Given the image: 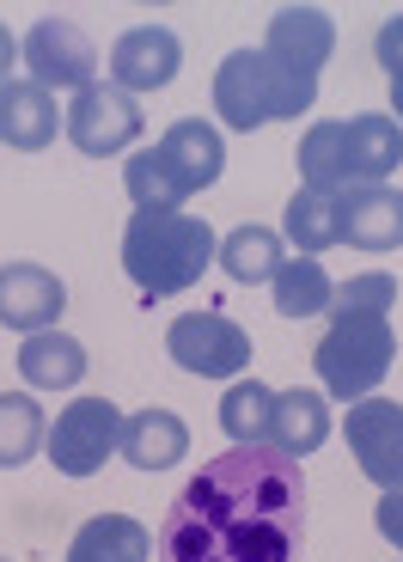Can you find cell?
Instances as JSON below:
<instances>
[{"label":"cell","mask_w":403,"mask_h":562,"mask_svg":"<svg viewBox=\"0 0 403 562\" xmlns=\"http://www.w3.org/2000/svg\"><path fill=\"white\" fill-rule=\"evenodd\" d=\"M116 440H123V409L111 397H74L49 428V464L61 477H92L116 452Z\"/></svg>","instance_id":"52a82bcc"},{"label":"cell","mask_w":403,"mask_h":562,"mask_svg":"<svg viewBox=\"0 0 403 562\" xmlns=\"http://www.w3.org/2000/svg\"><path fill=\"white\" fill-rule=\"evenodd\" d=\"M269 294H276L281 318H318V312H331L336 288H331V269H324L318 257H293V263L276 269Z\"/></svg>","instance_id":"7402d4cb"},{"label":"cell","mask_w":403,"mask_h":562,"mask_svg":"<svg viewBox=\"0 0 403 562\" xmlns=\"http://www.w3.org/2000/svg\"><path fill=\"white\" fill-rule=\"evenodd\" d=\"M13 56H19V43L7 37V25H0V86H7V74H13Z\"/></svg>","instance_id":"f1b7e54d"},{"label":"cell","mask_w":403,"mask_h":562,"mask_svg":"<svg viewBox=\"0 0 403 562\" xmlns=\"http://www.w3.org/2000/svg\"><path fill=\"white\" fill-rule=\"evenodd\" d=\"M348 452L379 490H403V404L385 397L348 404Z\"/></svg>","instance_id":"30bf717a"},{"label":"cell","mask_w":403,"mask_h":562,"mask_svg":"<svg viewBox=\"0 0 403 562\" xmlns=\"http://www.w3.org/2000/svg\"><path fill=\"white\" fill-rule=\"evenodd\" d=\"M147 557H154V532L128 514H92L68 544V562H147Z\"/></svg>","instance_id":"d6986e66"},{"label":"cell","mask_w":403,"mask_h":562,"mask_svg":"<svg viewBox=\"0 0 403 562\" xmlns=\"http://www.w3.org/2000/svg\"><path fill=\"white\" fill-rule=\"evenodd\" d=\"M306 471L276 447H233L171 495L154 532L159 562H300Z\"/></svg>","instance_id":"6da1fadb"},{"label":"cell","mask_w":403,"mask_h":562,"mask_svg":"<svg viewBox=\"0 0 403 562\" xmlns=\"http://www.w3.org/2000/svg\"><path fill=\"white\" fill-rule=\"evenodd\" d=\"M300 178L306 190H348V154H343V123H312L300 140Z\"/></svg>","instance_id":"484cf974"},{"label":"cell","mask_w":403,"mask_h":562,"mask_svg":"<svg viewBox=\"0 0 403 562\" xmlns=\"http://www.w3.org/2000/svg\"><path fill=\"white\" fill-rule=\"evenodd\" d=\"M116 452H123L135 471H166V464H183V452H190V428H183V416L147 404V409H135V416H123V440H116Z\"/></svg>","instance_id":"e0dca14e"},{"label":"cell","mask_w":403,"mask_h":562,"mask_svg":"<svg viewBox=\"0 0 403 562\" xmlns=\"http://www.w3.org/2000/svg\"><path fill=\"white\" fill-rule=\"evenodd\" d=\"M373 520H379V532H385L391 544H398V557H403V490H385V495H379Z\"/></svg>","instance_id":"83f0119b"},{"label":"cell","mask_w":403,"mask_h":562,"mask_svg":"<svg viewBox=\"0 0 403 562\" xmlns=\"http://www.w3.org/2000/svg\"><path fill=\"white\" fill-rule=\"evenodd\" d=\"M391 306H398V276H385V269L355 276L348 288H336L331 330H324L318 355H312V367H318V380L331 397L361 404V397L391 373V355H398Z\"/></svg>","instance_id":"7a4b0ae2"},{"label":"cell","mask_w":403,"mask_h":562,"mask_svg":"<svg viewBox=\"0 0 403 562\" xmlns=\"http://www.w3.org/2000/svg\"><path fill=\"white\" fill-rule=\"evenodd\" d=\"M373 49H379V68H385V74L403 68V13H391L385 25H379V43H373Z\"/></svg>","instance_id":"4316f807"},{"label":"cell","mask_w":403,"mask_h":562,"mask_svg":"<svg viewBox=\"0 0 403 562\" xmlns=\"http://www.w3.org/2000/svg\"><path fill=\"white\" fill-rule=\"evenodd\" d=\"M343 245H355V251H398L403 245V190H391V183L343 190Z\"/></svg>","instance_id":"5bb4252c"},{"label":"cell","mask_w":403,"mask_h":562,"mask_svg":"<svg viewBox=\"0 0 403 562\" xmlns=\"http://www.w3.org/2000/svg\"><path fill=\"white\" fill-rule=\"evenodd\" d=\"M166 355L195 380H233L250 367V337L226 312H183L166 330Z\"/></svg>","instance_id":"8992f818"},{"label":"cell","mask_w":403,"mask_h":562,"mask_svg":"<svg viewBox=\"0 0 403 562\" xmlns=\"http://www.w3.org/2000/svg\"><path fill=\"white\" fill-rule=\"evenodd\" d=\"M221 257L214 245V226L195 221V214H154L135 209V221L123 226V269L135 276V288L147 300L183 294L202 281V269Z\"/></svg>","instance_id":"277c9868"},{"label":"cell","mask_w":403,"mask_h":562,"mask_svg":"<svg viewBox=\"0 0 403 562\" xmlns=\"http://www.w3.org/2000/svg\"><path fill=\"white\" fill-rule=\"evenodd\" d=\"M56 128H61L56 99H49L31 74L0 86V140H7V147H19V154H43V147L56 140Z\"/></svg>","instance_id":"2e32d148"},{"label":"cell","mask_w":403,"mask_h":562,"mask_svg":"<svg viewBox=\"0 0 403 562\" xmlns=\"http://www.w3.org/2000/svg\"><path fill=\"white\" fill-rule=\"evenodd\" d=\"M19 373H25V385H37V392H68V385L86 380V349L68 330H37V337H25V349H19Z\"/></svg>","instance_id":"ffe728a7"},{"label":"cell","mask_w":403,"mask_h":562,"mask_svg":"<svg viewBox=\"0 0 403 562\" xmlns=\"http://www.w3.org/2000/svg\"><path fill=\"white\" fill-rule=\"evenodd\" d=\"M43 409L37 397L25 392H0V471H13V464H31V452L43 447Z\"/></svg>","instance_id":"d4e9b609"},{"label":"cell","mask_w":403,"mask_h":562,"mask_svg":"<svg viewBox=\"0 0 403 562\" xmlns=\"http://www.w3.org/2000/svg\"><path fill=\"white\" fill-rule=\"evenodd\" d=\"M385 80H391V104H398V116H403V68L385 74Z\"/></svg>","instance_id":"f546056e"},{"label":"cell","mask_w":403,"mask_h":562,"mask_svg":"<svg viewBox=\"0 0 403 562\" xmlns=\"http://www.w3.org/2000/svg\"><path fill=\"white\" fill-rule=\"evenodd\" d=\"M221 171H226L221 128L202 123V116H183V123H171L154 147H141V154L128 159L123 183H128V196H135V209L183 214V202H190L195 190H209Z\"/></svg>","instance_id":"3957f363"},{"label":"cell","mask_w":403,"mask_h":562,"mask_svg":"<svg viewBox=\"0 0 403 562\" xmlns=\"http://www.w3.org/2000/svg\"><path fill=\"white\" fill-rule=\"evenodd\" d=\"M183 68V43L171 25H135L123 31V37L111 43V86L116 92H159V86H171Z\"/></svg>","instance_id":"8fae6325"},{"label":"cell","mask_w":403,"mask_h":562,"mask_svg":"<svg viewBox=\"0 0 403 562\" xmlns=\"http://www.w3.org/2000/svg\"><path fill=\"white\" fill-rule=\"evenodd\" d=\"M25 68L43 92H86L98 74V49L68 13H43L25 37Z\"/></svg>","instance_id":"ba28073f"},{"label":"cell","mask_w":403,"mask_h":562,"mask_svg":"<svg viewBox=\"0 0 403 562\" xmlns=\"http://www.w3.org/2000/svg\"><path fill=\"white\" fill-rule=\"evenodd\" d=\"M61 128H68V140L80 147L86 159L123 154L128 140L141 135V104L128 99V92H116V86H98V80H92L86 92H74Z\"/></svg>","instance_id":"9c48e42d"},{"label":"cell","mask_w":403,"mask_h":562,"mask_svg":"<svg viewBox=\"0 0 403 562\" xmlns=\"http://www.w3.org/2000/svg\"><path fill=\"white\" fill-rule=\"evenodd\" d=\"M343 154H348V190L361 183H385L403 166V123L398 116L361 111L343 123Z\"/></svg>","instance_id":"9a60e30c"},{"label":"cell","mask_w":403,"mask_h":562,"mask_svg":"<svg viewBox=\"0 0 403 562\" xmlns=\"http://www.w3.org/2000/svg\"><path fill=\"white\" fill-rule=\"evenodd\" d=\"M281 263H288V257H281V233H269V226H238V233L221 239V269L238 281V288L276 281Z\"/></svg>","instance_id":"603a6c76"},{"label":"cell","mask_w":403,"mask_h":562,"mask_svg":"<svg viewBox=\"0 0 403 562\" xmlns=\"http://www.w3.org/2000/svg\"><path fill=\"white\" fill-rule=\"evenodd\" d=\"M288 239L300 245V257H318L331 245H343V196L336 190H306L300 183V196L288 202Z\"/></svg>","instance_id":"44dd1931"},{"label":"cell","mask_w":403,"mask_h":562,"mask_svg":"<svg viewBox=\"0 0 403 562\" xmlns=\"http://www.w3.org/2000/svg\"><path fill=\"white\" fill-rule=\"evenodd\" d=\"M0 562H7V557H0Z\"/></svg>","instance_id":"4dcf8cb0"},{"label":"cell","mask_w":403,"mask_h":562,"mask_svg":"<svg viewBox=\"0 0 403 562\" xmlns=\"http://www.w3.org/2000/svg\"><path fill=\"white\" fill-rule=\"evenodd\" d=\"M61 306H68V288L61 276H49L43 263H0V324L7 330H56Z\"/></svg>","instance_id":"7c38bea8"},{"label":"cell","mask_w":403,"mask_h":562,"mask_svg":"<svg viewBox=\"0 0 403 562\" xmlns=\"http://www.w3.org/2000/svg\"><path fill=\"white\" fill-rule=\"evenodd\" d=\"M269 409H276V392H269L264 380L226 385V397H221V428L233 435V447H269Z\"/></svg>","instance_id":"cb8c5ba5"},{"label":"cell","mask_w":403,"mask_h":562,"mask_svg":"<svg viewBox=\"0 0 403 562\" xmlns=\"http://www.w3.org/2000/svg\"><path fill=\"white\" fill-rule=\"evenodd\" d=\"M331 440V404L324 392H306V385H293V392H276V409H269V447L288 452V459H306Z\"/></svg>","instance_id":"ac0fdd59"},{"label":"cell","mask_w":403,"mask_h":562,"mask_svg":"<svg viewBox=\"0 0 403 562\" xmlns=\"http://www.w3.org/2000/svg\"><path fill=\"white\" fill-rule=\"evenodd\" d=\"M331 49H336V25H331V13H318V7H281V13L269 19L264 56L281 61V68L318 80V68L331 61Z\"/></svg>","instance_id":"4fadbf2b"},{"label":"cell","mask_w":403,"mask_h":562,"mask_svg":"<svg viewBox=\"0 0 403 562\" xmlns=\"http://www.w3.org/2000/svg\"><path fill=\"white\" fill-rule=\"evenodd\" d=\"M312 99H318V80L269 61L264 49H233L214 74V111L245 135L264 123H281V116H306Z\"/></svg>","instance_id":"5b68a950"}]
</instances>
